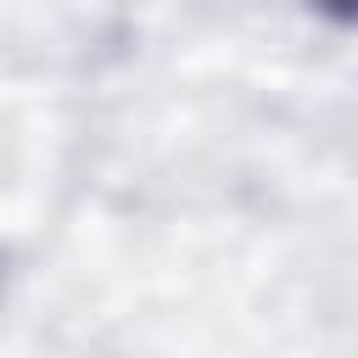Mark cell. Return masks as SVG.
<instances>
[{"label": "cell", "mask_w": 358, "mask_h": 358, "mask_svg": "<svg viewBox=\"0 0 358 358\" xmlns=\"http://www.w3.org/2000/svg\"><path fill=\"white\" fill-rule=\"evenodd\" d=\"M313 11H324V17H336V22H358V0H308Z\"/></svg>", "instance_id": "cell-1"}]
</instances>
